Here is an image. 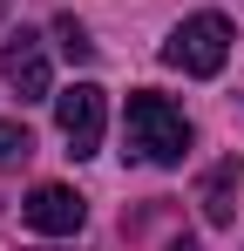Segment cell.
<instances>
[{
    "label": "cell",
    "instance_id": "obj_9",
    "mask_svg": "<svg viewBox=\"0 0 244 251\" xmlns=\"http://www.w3.org/2000/svg\"><path fill=\"white\" fill-rule=\"evenodd\" d=\"M170 251H197V245H190V238H176V245H170Z\"/></svg>",
    "mask_w": 244,
    "mask_h": 251
},
{
    "label": "cell",
    "instance_id": "obj_6",
    "mask_svg": "<svg viewBox=\"0 0 244 251\" xmlns=\"http://www.w3.org/2000/svg\"><path fill=\"white\" fill-rule=\"evenodd\" d=\"M203 217H210V224H231V217H238V156H224V163L210 170V176H203Z\"/></svg>",
    "mask_w": 244,
    "mask_h": 251
},
{
    "label": "cell",
    "instance_id": "obj_7",
    "mask_svg": "<svg viewBox=\"0 0 244 251\" xmlns=\"http://www.w3.org/2000/svg\"><path fill=\"white\" fill-rule=\"evenodd\" d=\"M34 156V136H27V123H14V116H0V170L27 163Z\"/></svg>",
    "mask_w": 244,
    "mask_h": 251
},
{
    "label": "cell",
    "instance_id": "obj_1",
    "mask_svg": "<svg viewBox=\"0 0 244 251\" xmlns=\"http://www.w3.org/2000/svg\"><path fill=\"white\" fill-rule=\"evenodd\" d=\"M122 143H129V156H136V163L176 170V163H183V150H190V123H183V109H176L170 95L136 88V95H129V109H122Z\"/></svg>",
    "mask_w": 244,
    "mask_h": 251
},
{
    "label": "cell",
    "instance_id": "obj_3",
    "mask_svg": "<svg viewBox=\"0 0 244 251\" xmlns=\"http://www.w3.org/2000/svg\"><path fill=\"white\" fill-rule=\"evenodd\" d=\"M54 129H61L68 156H95L102 150V129H109V95L95 82H68L54 95Z\"/></svg>",
    "mask_w": 244,
    "mask_h": 251
},
{
    "label": "cell",
    "instance_id": "obj_5",
    "mask_svg": "<svg viewBox=\"0 0 244 251\" xmlns=\"http://www.w3.org/2000/svg\"><path fill=\"white\" fill-rule=\"evenodd\" d=\"M21 217H27V231H41V238H75L81 224H88V204H81L68 183H34L27 204H21Z\"/></svg>",
    "mask_w": 244,
    "mask_h": 251
},
{
    "label": "cell",
    "instance_id": "obj_4",
    "mask_svg": "<svg viewBox=\"0 0 244 251\" xmlns=\"http://www.w3.org/2000/svg\"><path fill=\"white\" fill-rule=\"evenodd\" d=\"M0 82L14 88L21 102H54V68H48V41L41 34H7L0 41Z\"/></svg>",
    "mask_w": 244,
    "mask_h": 251
},
{
    "label": "cell",
    "instance_id": "obj_2",
    "mask_svg": "<svg viewBox=\"0 0 244 251\" xmlns=\"http://www.w3.org/2000/svg\"><path fill=\"white\" fill-rule=\"evenodd\" d=\"M231 41H238V34H231V21L203 7V14H190V21H176V27H170V41H163V61L203 82V75H217V68L231 61Z\"/></svg>",
    "mask_w": 244,
    "mask_h": 251
},
{
    "label": "cell",
    "instance_id": "obj_8",
    "mask_svg": "<svg viewBox=\"0 0 244 251\" xmlns=\"http://www.w3.org/2000/svg\"><path fill=\"white\" fill-rule=\"evenodd\" d=\"M54 48H61L68 61H88V54H95V41H88V27H81L75 14H54Z\"/></svg>",
    "mask_w": 244,
    "mask_h": 251
},
{
    "label": "cell",
    "instance_id": "obj_10",
    "mask_svg": "<svg viewBox=\"0 0 244 251\" xmlns=\"http://www.w3.org/2000/svg\"><path fill=\"white\" fill-rule=\"evenodd\" d=\"M0 14H7V0H0Z\"/></svg>",
    "mask_w": 244,
    "mask_h": 251
}]
</instances>
